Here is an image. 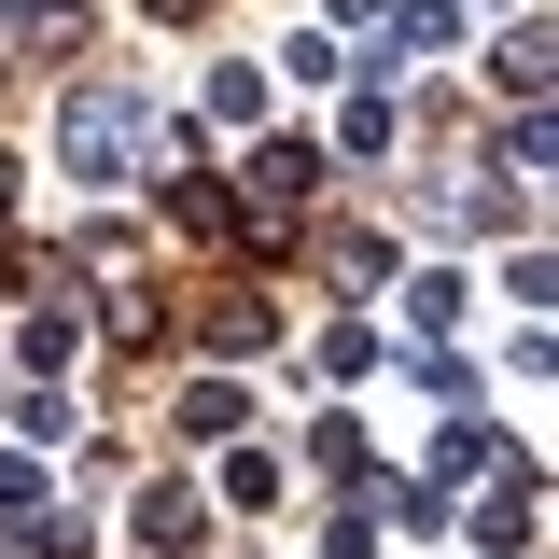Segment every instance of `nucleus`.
<instances>
[{
    "mask_svg": "<svg viewBox=\"0 0 559 559\" xmlns=\"http://www.w3.org/2000/svg\"><path fill=\"white\" fill-rule=\"evenodd\" d=\"M406 336H419V349L462 336V280H448V266H419V280H406Z\"/></svg>",
    "mask_w": 559,
    "mask_h": 559,
    "instance_id": "6e6552de",
    "label": "nucleus"
},
{
    "mask_svg": "<svg viewBox=\"0 0 559 559\" xmlns=\"http://www.w3.org/2000/svg\"><path fill=\"white\" fill-rule=\"evenodd\" d=\"M70 349H84V322L70 308H28V378H70Z\"/></svg>",
    "mask_w": 559,
    "mask_h": 559,
    "instance_id": "f8f14e48",
    "label": "nucleus"
},
{
    "mask_svg": "<svg viewBox=\"0 0 559 559\" xmlns=\"http://www.w3.org/2000/svg\"><path fill=\"white\" fill-rule=\"evenodd\" d=\"M266 322H280L266 294H210V336H224V349H252V336H266Z\"/></svg>",
    "mask_w": 559,
    "mask_h": 559,
    "instance_id": "4468645a",
    "label": "nucleus"
},
{
    "mask_svg": "<svg viewBox=\"0 0 559 559\" xmlns=\"http://www.w3.org/2000/svg\"><path fill=\"white\" fill-rule=\"evenodd\" d=\"M322 168H336L322 140H252L238 154V238H294L308 197H322Z\"/></svg>",
    "mask_w": 559,
    "mask_h": 559,
    "instance_id": "f03ea898",
    "label": "nucleus"
},
{
    "mask_svg": "<svg viewBox=\"0 0 559 559\" xmlns=\"http://www.w3.org/2000/svg\"><path fill=\"white\" fill-rule=\"evenodd\" d=\"M336 154H392V84H364V98H349V127H336Z\"/></svg>",
    "mask_w": 559,
    "mask_h": 559,
    "instance_id": "ddd939ff",
    "label": "nucleus"
},
{
    "mask_svg": "<svg viewBox=\"0 0 559 559\" xmlns=\"http://www.w3.org/2000/svg\"><path fill=\"white\" fill-rule=\"evenodd\" d=\"M168 224H182V238H238V197H224L210 168H168Z\"/></svg>",
    "mask_w": 559,
    "mask_h": 559,
    "instance_id": "423d86ee",
    "label": "nucleus"
},
{
    "mask_svg": "<svg viewBox=\"0 0 559 559\" xmlns=\"http://www.w3.org/2000/svg\"><path fill=\"white\" fill-rule=\"evenodd\" d=\"M168 419H182V433H210V448H224V433L252 419V392H238V378H182V392H168Z\"/></svg>",
    "mask_w": 559,
    "mask_h": 559,
    "instance_id": "0eeeda50",
    "label": "nucleus"
},
{
    "mask_svg": "<svg viewBox=\"0 0 559 559\" xmlns=\"http://www.w3.org/2000/svg\"><path fill=\"white\" fill-rule=\"evenodd\" d=\"M154 14H210V0H154Z\"/></svg>",
    "mask_w": 559,
    "mask_h": 559,
    "instance_id": "a211bd4d",
    "label": "nucleus"
},
{
    "mask_svg": "<svg viewBox=\"0 0 559 559\" xmlns=\"http://www.w3.org/2000/svg\"><path fill=\"white\" fill-rule=\"evenodd\" d=\"M322 559H378V503H336V532H322Z\"/></svg>",
    "mask_w": 559,
    "mask_h": 559,
    "instance_id": "dca6fc26",
    "label": "nucleus"
},
{
    "mask_svg": "<svg viewBox=\"0 0 559 559\" xmlns=\"http://www.w3.org/2000/svg\"><path fill=\"white\" fill-rule=\"evenodd\" d=\"M252 112H266V70L224 57V70H210V127H252Z\"/></svg>",
    "mask_w": 559,
    "mask_h": 559,
    "instance_id": "9d476101",
    "label": "nucleus"
},
{
    "mask_svg": "<svg viewBox=\"0 0 559 559\" xmlns=\"http://www.w3.org/2000/svg\"><path fill=\"white\" fill-rule=\"evenodd\" d=\"M0 210H14V154H0Z\"/></svg>",
    "mask_w": 559,
    "mask_h": 559,
    "instance_id": "f3484780",
    "label": "nucleus"
},
{
    "mask_svg": "<svg viewBox=\"0 0 559 559\" xmlns=\"http://www.w3.org/2000/svg\"><path fill=\"white\" fill-rule=\"evenodd\" d=\"M14 43H84V0H14Z\"/></svg>",
    "mask_w": 559,
    "mask_h": 559,
    "instance_id": "2eb2a0df",
    "label": "nucleus"
},
{
    "mask_svg": "<svg viewBox=\"0 0 559 559\" xmlns=\"http://www.w3.org/2000/svg\"><path fill=\"white\" fill-rule=\"evenodd\" d=\"M476 546H489V559H518V546H532V462H503V476L476 489Z\"/></svg>",
    "mask_w": 559,
    "mask_h": 559,
    "instance_id": "39448f33",
    "label": "nucleus"
},
{
    "mask_svg": "<svg viewBox=\"0 0 559 559\" xmlns=\"http://www.w3.org/2000/svg\"><path fill=\"white\" fill-rule=\"evenodd\" d=\"M448 43H462V0H378V57H364V70L392 84L406 57H448Z\"/></svg>",
    "mask_w": 559,
    "mask_h": 559,
    "instance_id": "7ed1b4c3",
    "label": "nucleus"
},
{
    "mask_svg": "<svg viewBox=\"0 0 559 559\" xmlns=\"http://www.w3.org/2000/svg\"><path fill=\"white\" fill-rule=\"evenodd\" d=\"M322 280H336V294H378L392 252H378V238H322Z\"/></svg>",
    "mask_w": 559,
    "mask_h": 559,
    "instance_id": "9b49d317",
    "label": "nucleus"
},
{
    "mask_svg": "<svg viewBox=\"0 0 559 559\" xmlns=\"http://www.w3.org/2000/svg\"><path fill=\"white\" fill-rule=\"evenodd\" d=\"M489 84L532 112V98H546V28H503V43H489Z\"/></svg>",
    "mask_w": 559,
    "mask_h": 559,
    "instance_id": "1a4fd4ad",
    "label": "nucleus"
},
{
    "mask_svg": "<svg viewBox=\"0 0 559 559\" xmlns=\"http://www.w3.org/2000/svg\"><path fill=\"white\" fill-rule=\"evenodd\" d=\"M140 140H154V98H140V84H84V98L57 112V168L70 182H127Z\"/></svg>",
    "mask_w": 559,
    "mask_h": 559,
    "instance_id": "f257e3e1",
    "label": "nucleus"
},
{
    "mask_svg": "<svg viewBox=\"0 0 559 559\" xmlns=\"http://www.w3.org/2000/svg\"><path fill=\"white\" fill-rule=\"evenodd\" d=\"M127 532H140V559H197V546H210V518H197V489H182V476H154V489H140V503H127Z\"/></svg>",
    "mask_w": 559,
    "mask_h": 559,
    "instance_id": "20e7f679",
    "label": "nucleus"
},
{
    "mask_svg": "<svg viewBox=\"0 0 559 559\" xmlns=\"http://www.w3.org/2000/svg\"><path fill=\"white\" fill-rule=\"evenodd\" d=\"M336 14H364V0H336Z\"/></svg>",
    "mask_w": 559,
    "mask_h": 559,
    "instance_id": "6ab92c4d",
    "label": "nucleus"
}]
</instances>
